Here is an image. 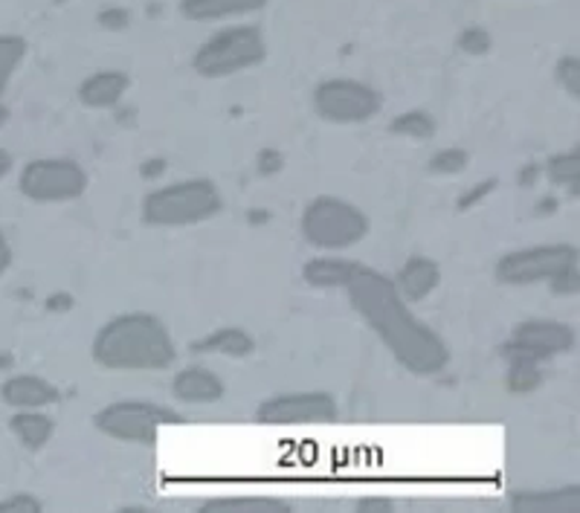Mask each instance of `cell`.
Here are the masks:
<instances>
[{"instance_id": "d4e9b609", "label": "cell", "mask_w": 580, "mask_h": 513, "mask_svg": "<svg viewBox=\"0 0 580 513\" xmlns=\"http://www.w3.org/2000/svg\"><path fill=\"white\" fill-rule=\"evenodd\" d=\"M508 365L511 369L505 383H508V389L514 395H528V392H534V389L543 383L540 363H508Z\"/></svg>"}, {"instance_id": "8992f818", "label": "cell", "mask_w": 580, "mask_h": 513, "mask_svg": "<svg viewBox=\"0 0 580 513\" xmlns=\"http://www.w3.org/2000/svg\"><path fill=\"white\" fill-rule=\"evenodd\" d=\"M180 424L175 410L157 406L149 401H117L94 415V427L113 441L125 444H154L163 427Z\"/></svg>"}, {"instance_id": "8fae6325", "label": "cell", "mask_w": 580, "mask_h": 513, "mask_svg": "<svg viewBox=\"0 0 580 513\" xmlns=\"http://www.w3.org/2000/svg\"><path fill=\"white\" fill-rule=\"evenodd\" d=\"M255 418L273 427L328 424L337 418V401L328 392H282L259 403Z\"/></svg>"}, {"instance_id": "2e32d148", "label": "cell", "mask_w": 580, "mask_h": 513, "mask_svg": "<svg viewBox=\"0 0 580 513\" xmlns=\"http://www.w3.org/2000/svg\"><path fill=\"white\" fill-rule=\"evenodd\" d=\"M511 507L523 513H572L580 511V488L578 484H566V488L549 490H517V493L511 496Z\"/></svg>"}, {"instance_id": "e0dca14e", "label": "cell", "mask_w": 580, "mask_h": 513, "mask_svg": "<svg viewBox=\"0 0 580 513\" xmlns=\"http://www.w3.org/2000/svg\"><path fill=\"white\" fill-rule=\"evenodd\" d=\"M264 7H267V0H180V15L195 24H207V21L253 15V12H262Z\"/></svg>"}, {"instance_id": "6da1fadb", "label": "cell", "mask_w": 580, "mask_h": 513, "mask_svg": "<svg viewBox=\"0 0 580 513\" xmlns=\"http://www.w3.org/2000/svg\"><path fill=\"white\" fill-rule=\"evenodd\" d=\"M346 291H349L354 310L366 319L369 328L381 337L383 346L390 348V354L406 371H413L418 378H429L447 369L450 363L447 342L409 310L392 279L360 264Z\"/></svg>"}, {"instance_id": "d6a6232c", "label": "cell", "mask_w": 580, "mask_h": 513, "mask_svg": "<svg viewBox=\"0 0 580 513\" xmlns=\"http://www.w3.org/2000/svg\"><path fill=\"white\" fill-rule=\"evenodd\" d=\"M9 264H12V247H9L3 229H0V273H7Z\"/></svg>"}, {"instance_id": "836d02e7", "label": "cell", "mask_w": 580, "mask_h": 513, "mask_svg": "<svg viewBox=\"0 0 580 513\" xmlns=\"http://www.w3.org/2000/svg\"><path fill=\"white\" fill-rule=\"evenodd\" d=\"M12 172V154L7 149H0V181Z\"/></svg>"}, {"instance_id": "9c48e42d", "label": "cell", "mask_w": 580, "mask_h": 513, "mask_svg": "<svg viewBox=\"0 0 580 513\" xmlns=\"http://www.w3.org/2000/svg\"><path fill=\"white\" fill-rule=\"evenodd\" d=\"M314 108L326 122L335 125H360L377 117L383 96L372 85L358 79H326L314 90Z\"/></svg>"}, {"instance_id": "83f0119b", "label": "cell", "mask_w": 580, "mask_h": 513, "mask_svg": "<svg viewBox=\"0 0 580 513\" xmlns=\"http://www.w3.org/2000/svg\"><path fill=\"white\" fill-rule=\"evenodd\" d=\"M459 47L464 53H470V56H482V53L491 50V35L482 26H470V30H464L459 35Z\"/></svg>"}, {"instance_id": "277c9868", "label": "cell", "mask_w": 580, "mask_h": 513, "mask_svg": "<svg viewBox=\"0 0 580 513\" xmlns=\"http://www.w3.org/2000/svg\"><path fill=\"white\" fill-rule=\"evenodd\" d=\"M264 58H267V41L259 26H227L200 44L198 53L191 56V70L204 79H227L250 67H259Z\"/></svg>"}, {"instance_id": "ffe728a7", "label": "cell", "mask_w": 580, "mask_h": 513, "mask_svg": "<svg viewBox=\"0 0 580 513\" xmlns=\"http://www.w3.org/2000/svg\"><path fill=\"white\" fill-rule=\"evenodd\" d=\"M9 433L15 435L24 450L39 452L53 441L56 424L41 410H15V415L9 418Z\"/></svg>"}, {"instance_id": "4dcf8cb0", "label": "cell", "mask_w": 580, "mask_h": 513, "mask_svg": "<svg viewBox=\"0 0 580 513\" xmlns=\"http://www.w3.org/2000/svg\"><path fill=\"white\" fill-rule=\"evenodd\" d=\"M128 21H131V18H128L125 9H102V12H99V24H102L105 30H125Z\"/></svg>"}, {"instance_id": "7a4b0ae2", "label": "cell", "mask_w": 580, "mask_h": 513, "mask_svg": "<svg viewBox=\"0 0 580 513\" xmlns=\"http://www.w3.org/2000/svg\"><path fill=\"white\" fill-rule=\"evenodd\" d=\"M90 354L108 371H163L177 360L172 334L154 314H120L94 337Z\"/></svg>"}, {"instance_id": "3957f363", "label": "cell", "mask_w": 580, "mask_h": 513, "mask_svg": "<svg viewBox=\"0 0 580 513\" xmlns=\"http://www.w3.org/2000/svg\"><path fill=\"white\" fill-rule=\"evenodd\" d=\"M223 209V198L218 186L204 177L177 181L168 186L149 192L143 200V221L152 227H195Z\"/></svg>"}, {"instance_id": "30bf717a", "label": "cell", "mask_w": 580, "mask_h": 513, "mask_svg": "<svg viewBox=\"0 0 580 513\" xmlns=\"http://www.w3.org/2000/svg\"><path fill=\"white\" fill-rule=\"evenodd\" d=\"M574 348V328L557 319H532L517 325L511 340L502 346V357L508 363H543Z\"/></svg>"}, {"instance_id": "7402d4cb", "label": "cell", "mask_w": 580, "mask_h": 513, "mask_svg": "<svg viewBox=\"0 0 580 513\" xmlns=\"http://www.w3.org/2000/svg\"><path fill=\"white\" fill-rule=\"evenodd\" d=\"M26 50H30L26 39H21V35H9V32H0V96L7 94L9 81H12V76L18 73L21 62L26 58Z\"/></svg>"}, {"instance_id": "d590c367", "label": "cell", "mask_w": 580, "mask_h": 513, "mask_svg": "<svg viewBox=\"0 0 580 513\" xmlns=\"http://www.w3.org/2000/svg\"><path fill=\"white\" fill-rule=\"evenodd\" d=\"M7 119H9V108L3 102H0V128L7 125Z\"/></svg>"}, {"instance_id": "7c38bea8", "label": "cell", "mask_w": 580, "mask_h": 513, "mask_svg": "<svg viewBox=\"0 0 580 513\" xmlns=\"http://www.w3.org/2000/svg\"><path fill=\"white\" fill-rule=\"evenodd\" d=\"M58 397V389L39 374H15L0 386V401L12 410H47Z\"/></svg>"}, {"instance_id": "5bb4252c", "label": "cell", "mask_w": 580, "mask_h": 513, "mask_svg": "<svg viewBox=\"0 0 580 513\" xmlns=\"http://www.w3.org/2000/svg\"><path fill=\"white\" fill-rule=\"evenodd\" d=\"M441 285V268L436 259L429 255H413L406 264L397 270L395 287L406 302H424L429 293Z\"/></svg>"}, {"instance_id": "d6986e66", "label": "cell", "mask_w": 580, "mask_h": 513, "mask_svg": "<svg viewBox=\"0 0 580 513\" xmlns=\"http://www.w3.org/2000/svg\"><path fill=\"white\" fill-rule=\"evenodd\" d=\"M195 354H221L232 357V360H241V357H250L255 351L253 334H247L239 325H223L218 331L200 337L195 346H191Z\"/></svg>"}, {"instance_id": "f1b7e54d", "label": "cell", "mask_w": 580, "mask_h": 513, "mask_svg": "<svg viewBox=\"0 0 580 513\" xmlns=\"http://www.w3.org/2000/svg\"><path fill=\"white\" fill-rule=\"evenodd\" d=\"M44 502L32 493H12L0 502V513H41Z\"/></svg>"}, {"instance_id": "ba28073f", "label": "cell", "mask_w": 580, "mask_h": 513, "mask_svg": "<svg viewBox=\"0 0 580 513\" xmlns=\"http://www.w3.org/2000/svg\"><path fill=\"white\" fill-rule=\"evenodd\" d=\"M578 268V247L572 244H537L505 253L496 264V279L502 285H540L555 282Z\"/></svg>"}, {"instance_id": "ac0fdd59", "label": "cell", "mask_w": 580, "mask_h": 513, "mask_svg": "<svg viewBox=\"0 0 580 513\" xmlns=\"http://www.w3.org/2000/svg\"><path fill=\"white\" fill-rule=\"evenodd\" d=\"M360 264L349 259H335V255H319L310 259L303 268L305 285L317 287V291H337V287H349Z\"/></svg>"}, {"instance_id": "4316f807", "label": "cell", "mask_w": 580, "mask_h": 513, "mask_svg": "<svg viewBox=\"0 0 580 513\" xmlns=\"http://www.w3.org/2000/svg\"><path fill=\"white\" fill-rule=\"evenodd\" d=\"M555 76H557V85L563 87L566 94L572 96V99H578L580 96V62L574 56H566L557 62L555 67Z\"/></svg>"}, {"instance_id": "44dd1931", "label": "cell", "mask_w": 580, "mask_h": 513, "mask_svg": "<svg viewBox=\"0 0 580 513\" xmlns=\"http://www.w3.org/2000/svg\"><path fill=\"white\" fill-rule=\"evenodd\" d=\"M204 513H291V505L273 496H218L200 507Z\"/></svg>"}, {"instance_id": "9a60e30c", "label": "cell", "mask_w": 580, "mask_h": 513, "mask_svg": "<svg viewBox=\"0 0 580 513\" xmlns=\"http://www.w3.org/2000/svg\"><path fill=\"white\" fill-rule=\"evenodd\" d=\"M128 76L122 70H96L79 85V102L90 111H108L128 94Z\"/></svg>"}, {"instance_id": "4fadbf2b", "label": "cell", "mask_w": 580, "mask_h": 513, "mask_svg": "<svg viewBox=\"0 0 580 513\" xmlns=\"http://www.w3.org/2000/svg\"><path fill=\"white\" fill-rule=\"evenodd\" d=\"M172 395L189 406H207L223 397V380L207 365H189V369L177 371L172 380Z\"/></svg>"}, {"instance_id": "f546056e", "label": "cell", "mask_w": 580, "mask_h": 513, "mask_svg": "<svg viewBox=\"0 0 580 513\" xmlns=\"http://www.w3.org/2000/svg\"><path fill=\"white\" fill-rule=\"evenodd\" d=\"M551 291L560 293V296H572V293L580 291V270H569V273H563V276H557L555 282H549Z\"/></svg>"}, {"instance_id": "484cf974", "label": "cell", "mask_w": 580, "mask_h": 513, "mask_svg": "<svg viewBox=\"0 0 580 513\" xmlns=\"http://www.w3.org/2000/svg\"><path fill=\"white\" fill-rule=\"evenodd\" d=\"M470 163V154L464 149H441L438 154H433L429 157V172L433 174H461L464 168H468Z\"/></svg>"}, {"instance_id": "cb8c5ba5", "label": "cell", "mask_w": 580, "mask_h": 513, "mask_svg": "<svg viewBox=\"0 0 580 513\" xmlns=\"http://www.w3.org/2000/svg\"><path fill=\"white\" fill-rule=\"evenodd\" d=\"M549 177L557 186H569L572 192H578L580 186V154L578 151H566L549 160Z\"/></svg>"}, {"instance_id": "52a82bcc", "label": "cell", "mask_w": 580, "mask_h": 513, "mask_svg": "<svg viewBox=\"0 0 580 513\" xmlns=\"http://www.w3.org/2000/svg\"><path fill=\"white\" fill-rule=\"evenodd\" d=\"M18 189L35 204H67L88 192V172L76 160H30L18 177Z\"/></svg>"}, {"instance_id": "1f68e13d", "label": "cell", "mask_w": 580, "mask_h": 513, "mask_svg": "<svg viewBox=\"0 0 580 513\" xmlns=\"http://www.w3.org/2000/svg\"><path fill=\"white\" fill-rule=\"evenodd\" d=\"M493 186H496V181H488V183H477V189H470L468 195H461L459 198V209L464 212V209H470V206L477 204V200H482L485 195H491Z\"/></svg>"}, {"instance_id": "5b68a950", "label": "cell", "mask_w": 580, "mask_h": 513, "mask_svg": "<svg viewBox=\"0 0 580 513\" xmlns=\"http://www.w3.org/2000/svg\"><path fill=\"white\" fill-rule=\"evenodd\" d=\"M299 229L310 247L326 250V253H340V250H349L366 238L369 218L363 209H358L349 200L322 195L305 206Z\"/></svg>"}, {"instance_id": "603a6c76", "label": "cell", "mask_w": 580, "mask_h": 513, "mask_svg": "<svg viewBox=\"0 0 580 513\" xmlns=\"http://www.w3.org/2000/svg\"><path fill=\"white\" fill-rule=\"evenodd\" d=\"M390 131L397 137H406V140H429V137H436L438 122L427 111H406L392 119Z\"/></svg>"}, {"instance_id": "e575fe53", "label": "cell", "mask_w": 580, "mask_h": 513, "mask_svg": "<svg viewBox=\"0 0 580 513\" xmlns=\"http://www.w3.org/2000/svg\"><path fill=\"white\" fill-rule=\"evenodd\" d=\"M360 511H363V507H383V511H392V502L390 499H366V502H360Z\"/></svg>"}]
</instances>
